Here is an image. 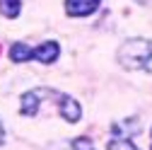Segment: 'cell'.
<instances>
[{
	"label": "cell",
	"instance_id": "obj_2",
	"mask_svg": "<svg viewBox=\"0 0 152 150\" xmlns=\"http://www.w3.org/2000/svg\"><path fill=\"white\" fill-rule=\"evenodd\" d=\"M56 104H58V114L63 116V121H68V124H77V121L82 119V107H80V102L72 99L70 95H61Z\"/></svg>",
	"mask_w": 152,
	"mask_h": 150
},
{
	"label": "cell",
	"instance_id": "obj_10",
	"mask_svg": "<svg viewBox=\"0 0 152 150\" xmlns=\"http://www.w3.org/2000/svg\"><path fill=\"white\" fill-rule=\"evenodd\" d=\"M5 143V126H3V121H0V145Z\"/></svg>",
	"mask_w": 152,
	"mask_h": 150
},
{
	"label": "cell",
	"instance_id": "obj_4",
	"mask_svg": "<svg viewBox=\"0 0 152 150\" xmlns=\"http://www.w3.org/2000/svg\"><path fill=\"white\" fill-rule=\"evenodd\" d=\"M102 0H65V15L68 17H87L97 12Z\"/></svg>",
	"mask_w": 152,
	"mask_h": 150
},
{
	"label": "cell",
	"instance_id": "obj_3",
	"mask_svg": "<svg viewBox=\"0 0 152 150\" xmlns=\"http://www.w3.org/2000/svg\"><path fill=\"white\" fill-rule=\"evenodd\" d=\"M58 56H61V46H58V41H44L41 46L31 49V58L39 61V63H44V65L56 63V61H58Z\"/></svg>",
	"mask_w": 152,
	"mask_h": 150
},
{
	"label": "cell",
	"instance_id": "obj_5",
	"mask_svg": "<svg viewBox=\"0 0 152 150\" xmlns=\"http://www.w3.org/2000/svg\"><path fill=\"white\" fill-rule=\"evenodd\" d=\"M44 90H46V87H36V90H29V92H24V95H22L20 111H22L24 116H36V114H39V107H41Z\"/></svg>",
	"mask_w": 152,
	"mask_h": 150
},
{
	"label": "cell",
	"instance_id": "obj_11",
	"mask_svg": "<svg viewBox=\"0 0 152 150\" xmlns=\"http://www.w3.org/2000/svg\"><path fill=\"white\" fill-rule=\"evenodd\" d=\"M150 150H152V145H150Z\"/></svg>",
	"mask_w": 152,
	"mask_h": 150
},
{
	"label": "cell",
	"instance_id": "obj_8",
	"mask_svg": "<svg viewBox=\"0 0 152 150\" xmlns=\"http://www.w3.org/2000/svg\"><path fill=\"white\" fill-rule=\"evenodd\" d=\"M56 150H94V143H92V138L80 136V138H72V140L63 143L61 148H56Z\"/></svg>",
	"mask_w": 152,
	"mask_h": 150
},
{
	"label": "cell",
	"instance_id": "obj_1",
	"mask_svg": "<svg viewBox=\"0 0 152 150\" xmlns=\"http://www.w3.org/2000/svg\"><path fill=\"white\" fill-rule=\"evenodd\" d=\"M116 58L126 70H145L152 73V41L142 39V36H133V39H126L118 51Z\"/></svg>",
	"mask_w": 152,
	"mask_h": 150
},
{
	"label": "cell",
	"instance_id": "obj_6",
	"mask_svg": "<svg viewBox=\"0 0 152 150\" xmlns=\"http://www.w3.org/2000/svg\"><path fill=\"white\" fill-rule=\"evenodd\" d=\"M10 61L12 63H27V61H31V46H27L24 41H15L10 46Z\"/></svg>",
	"mask_w": 152,
	"mask_h": 150
},
{
	"label": "cell",
	"instance_id": "obj_7",
	"mask_svg": "<svg viewBox=\"0 0 152 150\" xmlns=\"http://www.w3.org/2000/svg\"><path fill=\"white\" fill-rule=\"evenodd\" d=\"M106 150H140V148L130 140V136H116V133H111V140L106 143Z\"/></svg>",
	"mask_w": 152,
	"mask_h": 150
},
{
	"label": "cell",
	"instance_id": "obj_9",
	"mask_svg": "<svg viewBox=\"0 0 152 150\" xmlns=\"http://www.w3.org/2000/svg\"><path fill=\"white\" fill-rule=\"evenodd\" d=\"M22 10V3L20 0H0V15L7 17V20H15Z\"/></svg>",
	"mask_w": 152,
	"mask_h": 150
}]
</instances>
